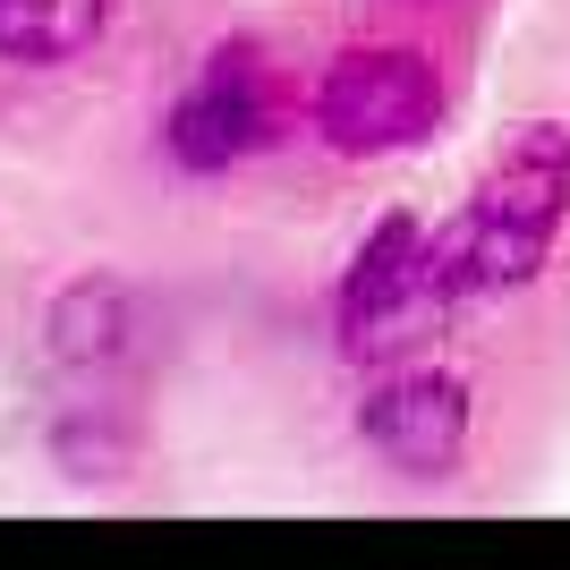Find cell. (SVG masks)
I'll return each instance as SVG.
<instances>
[{"label":"cell","mask_w":570,"mask_h":570,"mask_svg":"<svg viewBox=\"0 0 570 570\" xmlns=\"http://www.w3.org/2000/svg\"><path fill=\"white\" fill-rule=\"evenodd\" d=\"M562 214H570V128L562 119H528L520 137L494 154L485 188L469 196V214L434 238V256H443L460 298L520 289V282H537V264L553 256Z\"/></svg>","instance_id":"obj_1"},{"label":"cell","mask_w":570,"mask_h":570,"mask_svg":"<svg viewBox=\"0 0 570 570\" xmlns=\"http://www.w3.org/2000/svg\"><path fill=\"white\" fill-rule=\"evenodd\" d=\"M443 111V86H434V60L409 43L383 51H341L324 86H315V128L333 154H392V145H417Z\"/></svg>","instance_id":"obj_2"},{"label":"cell","mask_w":570,"mask_h":570,"mask_svg":"<svg viewBox=\"0 0 570 570\" xmlns=\"http://www.w3.org/2000/svg\"><path fill=\"white\" fill-rule=\"evenodd\" d=\"M357 434L383 469L401 476H452L460 452H469V383L434 375V366H401L383 375L357 409Z\"/></svg>","instance_id":"obj_3"},{"label":"cell","mask_w":570,"mask_h":570,"mask_svg":"<svg viewBox=\"0 0 570 570\" xmlns=\"http://www.w3.org/2000/svg\"><path fill=\"white\" fill-rule=\"evenodd\" d=\"M273 119H282V102H273L264 60L256 51H214L205 86L170 111V154L188 170H222V163H238V154H256V145L273 137Z\"/></svg>","instance_id":"obj_4"},{"label":"cell","mask_w":570,"mask_h":570,"mask_svg":"<svg viewBox=\"0 0 570 570\" xmlns=\"http://www.w3.org/2000/svg\"><path fill=\"white\" fill-rule=\"evenodd\" d=\"M43 333H51V366H60V375L102 383V375H119V366L137 357V298H128V282H111V273L69 282L51 298Z\"/></svg>","instance_id":"obj_5"},{"label":"cell","mask_w":570,"mask_h":570,"mask_svg":"<svg viewBox=\"0 0 570 570\" xmlns=\"http://www.w3.org/2000/svg\"><path fill=\"white\" fill-rule=\"evenodd\" d=\"M111 0H0V60L18 69H60L102 35Z\"/></svg>","instance_id":"obj_6"},{"label":"cell","mask_w":570,"mask_h":570,"mask_svg":"<svg viewBox=\"0 0 570 570\" xmlns=\"http://www.w3.org/2000/svg\"><path fill=\"white\" fill-rule=\"evenodd\" d=\"M119 460H128V443H119L111 426H95V417L60 426V469L69 476H119Z\"/></svg>","instance_id":"obj_7"}]
</instances>
